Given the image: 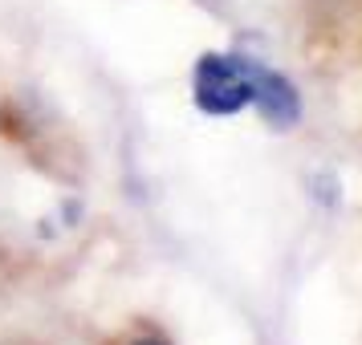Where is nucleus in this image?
Masks as SVG:
<instances>
[{
    "mask_svg": "<svg viewBox=\"0 0 362 345\" xmlns=\"http://www.w3.org/2000/svg\"><path fill=\"white\" fill-rule=\"evenodd\" d=\"M134 345H167V341H163V337H139Z\"/></svg>",
    "mask_w": 362,
    "mask_h": 345,
    "instance_id": "obj_3",
    "label": "nucleus"
},
{
    "mask_svg": "<svg viewBox=\"0 0 362 345\" xmlns=\"http://www.w3.org/2000/svg\"><path fill=\"white\" fill-rule=\"evenodd\" d=\"M192 98L212 118L240 114L252 106V61L236 53H204L192 73Z\"/></svg>",
    "mask_w": 362,
    "mask_h": 345,
    "instance_id": "obj_1",
    "label": "nucleus"
},
{
    "mask_svg": "<svg viewBox=\"0 0 362 345\" xmlns=\"http://www.w3.org/2000/svg\"><path fill=\"white\" fill-rule=\"evenodd\" d=\"M252 106H257L261 118L269 126H277V131H289V126H297V118H301L297 85L289 82L285 73L261 66V61H252Z\"/></svg>",
    "mask_w": 362,
    "mask_h": 345,
    "instance_id": "obj_2",
    "label": "nucleus"
}]
</instances>
